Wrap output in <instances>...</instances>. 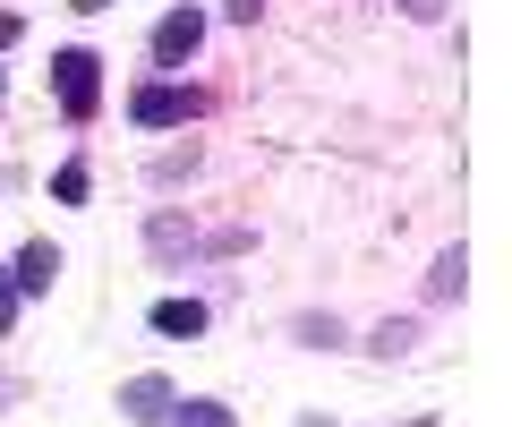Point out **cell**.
<instances>
[{
  "label": "cell",
  "mask_w": 512,
  "mask_h": 427,
  "mask_svg": "<svg viewBox=\"0 0 512 427\" xmlns=\"http://www.w3.org/2000/svg\"><path fill=\"white\" fill-rule=\"evenodd\" d=\"M94 69H103L94 52H60L52 60V86H60V112H69V120H94V103H103V77H94Z\"/></svg>",
  "instance_id": "obj_1"
},
{
  "label": "cell",
  "mask_w": 512,
  "mask_h": 427,
  "mask_svg": "<svg viewBox=\"0 0 512 427\" xmlns=\"http://www.w3.org/2000/svg\"><path fill=\"white\" fill-rule=\"evenodd\" d=\"M128 112L146 120V129H180V120H197V94H188V86H137Z\"/></svg>",
  "instance_id": "obj_2"
},
{
  "label": "cell",
  "mask_w": 512,
  "mask_h": 427,
  "mask_svg": "<svg viewBox=\"0 0 512 427\" xmlns=\"http://www.w3.org/2000/svg\"><path fill=\"white\" fill-rule=\"evenodd\" d=\"M197 43H205V18H197V9H171V18L154 26V60H163V69H180Z\"/></svg>",
  "instance_id": "obj_3"
},
{
  "label": "cell",
  "mask_w": 512,
  "mask_h": 427,
  "mask_svg": "<svg viewBox=\"0 0 512 427\" xmlns=\"http://www.w3.org/2000/svg\"><path fill=\"white\" fill-rule=\"evenodd\" d=\"M120 410H128V419H163V410H171V385H163V376H128V385H120Z\"/></svg>",
  "instance_id": "obj_4"
},
{
  "label": "cell",
  "mask_w": 512,
  "mask_h": 427,
  "mask_svg": "<svg viewBox=\"0 0 512 427\" xmlns=\"http://www.w3.org/2000/svg\"><path fill=\"white\" fill-rule=\"evenodd\" d=\"M154 334H205V299H163L154 308Z\"/></svg>",
  "instance_id": "obj_5"
},
{
  "label": "cell",
  "mask_w": 512,
  "mask_h": 427,
  "mask_svg": "<svg viewBox=\"0 0 512 427\" xmlns=\"http://www.w3.org/2000/svg\"><path fill=\"white\" fill-rule=\"evenodd\" d=\"M52 274H60V257H52V248H26V257H18V274H9V282H18V291H52Z\"/></svg>",
  "instance_id": "obj_6"
},
{
  "label": "cell",
  "mask_w": 512,
  "mask_h": 427,
  "mask_svg": "<svg viewBox=\"0 0 512 427\" xmlns=\"http://www.w3.org/2000/svg\"><path fill=\"white\" fill-rule=\"evenodd\" d=\"M163 419H171V427H239V419H231L222 402H171Z\"/></svg>",
  "instance_id": "obj_7"
},
{
  "label": "cell",
  "mask_w": 512,
  "mask_h": 427,
  "mask_svg": "<svg viewBox=\"0 0 512 427\" xmlns=\"http://www.w3.org/2000/svg\"><path fill=\"white\" fill-rule=\"evenodd\" d=\"M461 274H470V265H461V248H453V257H436V274H427V291H436V299H453V291H461Z\"/></svg>",
  "instance_id": "obj_8"
},
{
  "label": "cell",
  "mask_w": 512,
  "mask_h": 427,
  "mask_svg": "<svg viewBox=\"0 0 512 427\" xmlns=\"http://www.w3.org/2000/svg\"><path fill=\"white\" fill-rule=\"evenodd\" d=\"M52 197H60V205H77V197H86V163H69V171H60V180H52Z\"/></svg>",
  "instance_id": "obj_9"
},
{
  "label": "cell",
  "mask_w": 512,
  "mask_h": 427,
  "mask_svg": "<svg viewBox=\"0 0 512 427\" xmlns=\"http://www.w3.org/2000/svg\"><path fill=\"white\" fill-rule=\"evenodd\" d=\"M9 316H18V282L0 274V334H9Z\"/></svg>",
  "instance_id": "obj_10"
},
{
  "label": "cell",
  "mask_w": 512,
  "mask_h": 427,
  "mask_svg": "<svg viewBox=\"0 0 512 427\" xmlns=\"http://www.w3.org/2000/svg\"><path fill=\"white\" fill-rule=\"evenodd\" d=\"M402 9L410 18H444V0H402Z\"/></svg>",
  "instance_id": "obj_11"
},
{
  "label": "cell",
  "mask_w": 512,
  "mask_h": 427,
  "mask_svg": "<svg viewBox=\"0 0 512 427\" xmlns=\"http://www.w3.org/2000/svg\"><path fill=\"white\" fill-rule=\"evenodd\" d=\"M256 9H265V0H231V18H239V26H248V18H256Z\"/></svg>",
  "instance_id": "obj_12"
},
{
  "label": "cell",
  "mask_w": 512,
  "mask_h": 427,
  "mask_svg": "<svg viewBox=\"0 0 512 427\" xmlns=\"http://www.w3.org/2000/svg\"><path fill=\"white\" fill-rule=\"evenodd\" d=\"M77 9H111V0H77Z\"/></svg>",
  "instance_id": "obj_13"
},
{
  "label": "cell",
  "mask_w": 512,
  "mask_h": 427,
  "mask_svg": "<svg viewBox=\"0 0 512 427\" xmlns=\"http://www.w3.org/2000/svg\"><path fill=\"white\" fill-rule=\"evenodd\" d=\"M410 427H427V419H410Z\"/></svg>",
  "instance_id": "obj_14"
}]
</instances>
